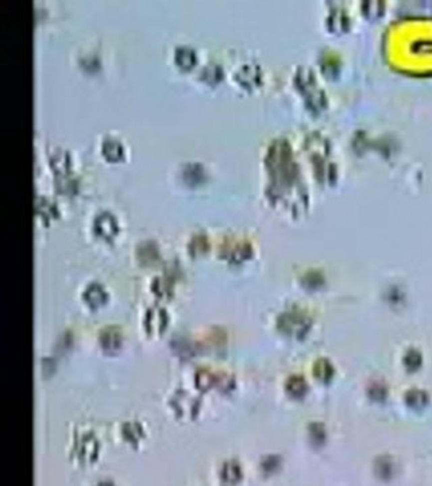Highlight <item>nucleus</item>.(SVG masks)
Returning <instances> with one entry per match:
<instances>
[{
  "mask_svg": "<svg viewBox=\"0 0 432 486\" xmlns=\"http://www.w3.org/2000/svg\"><path fill=\"white\" fill-rule=\"evenodd\" d=\"M96 228L103 235L109 236L111 234H114L115 230H116V223H115L114 218L111 215L107 214V212H103L96 218Z\"/></svg>",
  "mask_w": 432,
  "mask_h": 486,
  "instance_id": "nucleus-1",
  "label": "nucleus"
},
{
  "mask_svg": "<svg viewBox=\"0 0 432 486\" xmlns=\"http://www.w3.org/2000/svg\"><path fill=\"white\" fill-rule=\"evenodd\" d=\"M405 400L408 403V405L414 407V408H422L428 403V396L422 391L418 389H412L407 393Z\"/></svg>",
  "mask_w": 432,
  "mask_h": 486,
  "instance_id": "nucleus-2",
  "label": "nucleus"
},
{
  "mask_svg": "<svg viewBox=\"0 0 432 486\" xmlns=\"http://www.w3.org/2000/svg\"><path fill=\"white\" fill-rule=\"evenodd\" d=\"M315 376L318 377V380L322 381H328L331 380L332 374H334V369H332L331 364L326 361V359H320L319 362H316L314 369Z\"/></svg>",
  "mask_w": 432,
  "mask_h": 486,
  "instance_id": "nucleus-3",
  "label": "nucleus"
},
{
  "mask_svg": "<svg viewBox=\"0 0 432 486\" xmlns=\"http://www.w3.org/2000/svg\"><path fill=\"white\" fill-rule=\"evenodd\" d=\"M287 389L292 396H296V397H297V396L304 395L305 389H307V385H305V381L301 377H293L288 381Z\"/></svg>",
  "mask_w": 432,
  "mask_h": 486,
  "instance_id": "nucleus-4",
  "label": "nucleus"
},
{
  "mask_svg": "<svg viewBox=\"0 0 432 486\" xmlns=\"http://www.w3.org/2000/svg\"><path fill=\"white\" fill-rule=\"evenodd\" d=\"M405 366L411 370H416L422 365V355L416 350H410L404 358Z\"/></svg>",
  "mask_w": 432,
  "mask_h": 486,
  "instance_id": "nucleus-5",
  "label": "nucleus"
},
{
  "mask_svg": "<svg viewBox=\"0 0 432 486\" xmlns=\"http://www.w3.org/2000/svg\"><path fill=\"white\" fill-rule=\"evenodd\" d=\"M193 58H195L193 51L191 49H188V47H178L176 50V59L180 64L191 65L193 62Z\"/></svg>",
  "mask_w": 432,
  "mask_h": 486,
  "instance_id": "nucleus-6",
  "label": "nucleus"
},
{
  "mask_svg": "<svg viewBox=\"0 0 432 486\" xmlns=\"http://www.w3.org/2000/svg\"><path fill=\"white\" fill-rule=\"evenodd\" d=\"M392 469H393L392 462H389L387 458L378 459L377 464H376V470L380 477H389L392 474Z\"/></svg>",
  "mask_w": 432,
  "mask_h": 486,
  "instance_id": "nucleus-7",
  "label": "nucleus"
},
{
  "mask_svg": "<svg viewBox=\"0 0 432 486\" xmlns=\"http://www.w3.org/2000/svg\"><path fill=\"white\" fill-rule=\"evenodd\" d=\"M103 150H104L105 154L118 157L120 154V151H122V147L115 139H107L104 142V145H103Z\"/></svg>",
  "mask_w": 432,
  "mask_h": 486,
  "instance_id": "nucleus-8",
  "label": "nucleus"
},
{
  "mask_svg": "<svg viewBox=\"0 0 432 486\" xmlns=\"http://www.w3.org/2000/svg\"><path fill=\"white\" fill-rule=\"evenodd\" d=\"M99 486H111V485H108V484H101V485H99Z\"/></svg>",
  "mask_w": 432,
  "mask_h": 486,
  "instance_id": "nucleus-9",
  "label": "nucleus"
}]
</instances>
